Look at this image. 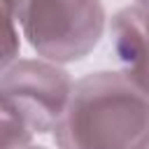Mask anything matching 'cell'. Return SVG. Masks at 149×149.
Returning a JSON list of instances; mask_svg holds the SVG:
<instances>
[{
  "mask_svg": "<svg viewBox=\"0 0 149 149\" xmlns=\"http://www.w3.org/2000/svg\"><path fill=\"white\" fill-rule=\"evenodd\" d=\"M30 44L47 58H81L100 33L98 0H7Z\"/></svg>",
  "mask_w": 149,
  "mask_h": 149,
  "instance_id": "1",
  "label": "cell"
},
{
  "mask_svg": "<svg viewBox=\"0 0 149 149\" xmlns=\"http://www.w3.org/2000/svg\"><path fill=\"white\" fill-rule=\"evenodd\" d=\"M68 95L70 79L63 70L47 63H16L0 79V100L28 128V133H44L56 126Z\"/></svg>",
  "mask_w": 149,
  "mask_h": 149,
  "instance_id": "2",
  "label": "cell"
},
{
  "mask_svg": "<svg viewBox=\"0 0 149 149\" xmlns=\"http://www.w3.org/2000/svg\"><path fill=\"white\" fill-rule=\"evenodd\" d=\"M30 140L28 128L0 100V149H21Z\"/></svg>",
  "mask_w": 149,
  "mask_h": 149,
  "instance_id": "3",
  "label": "cell"
},
{
  "mask_svg": "<svg viewBox=\"0 0 149 149\" xmlns=\"http://www.w3.org/2000/svg\"><path fill=\"white\" fill-rule=\"evenodd\" d=\"M16 54V33L12 28V12L7 0H0V70Z\"/></svg>",
  "mask_w": 149,
  "mask_h": 149,
  "instance_id": "4",
  "label": "cell"
},
{
  "mask_svg": "<svg viewBox=\"0 0 149 149\" xmlns=\"http://www.w3.org/2000/svg\"><path fill=\"white\" fill-rule=\"evenodd\" d=\"M21 149H23V147H21ZM26 149H35V147H26ZM37 149H42V147H37Z\"/></svg>",
  "mask_w": 149,
  "mask_h": 149,
  "instance_id": "5",
  "label": "cell"
}]
</instances>
